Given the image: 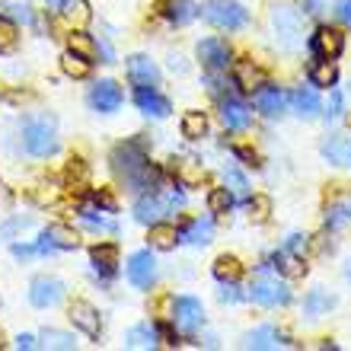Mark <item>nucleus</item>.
<instances>
[{
    "label": "nucleus",
    "mask_w": 351,
    "mask_h": 351,
    "mask_svg": "<svg viewBox=\"0 0 351 351\" xmlns=\"http://www.w3.org/2000/svg\"><path fill=\"white\" fill-rule=\"evenodd\" d=\"M268 214H271V202H268L265 195L250 198V217H252V221H265Z\"/></svg>",
    "instance_id": "c03bdc74"
},
{
    "label": "nucleus",
    "mask_w": 351,
    "mask_h": 351,
    "mask_svg": "<svg viewBox=\"0 0 351 351\" xmlns=\"http://www.w3.org/2000/svg\"><path fill=\"white\" fill-rule=\"evenodd\" d=\"M90 106L99 112H115L121 106V90L115 80H99L90 93Z\"/></svg>",
    "instance_id": "f8f14e48"
},
{
    "label": "nucleus",
    "mask_w": 351,
    "mask_h": 351,
    "mask_svg": "<svg viewBox=\"0 0 351 351\" xmlns=\"http://www.w3.org/2000/svg\"><path fill=\"white\" fill-rule=\"evenodd\" d=\"M10 13V16H16V19H23V23H32V13H29V7L26 3H23V7H19V3H13V7H3Z\"/></svg>",
    "instance_id": "de8ad7c7"
},
{
    "label": "nucleus",
    "mask_w": 351,
    "mask_h": 351,
    "mask_svg": "<svg viewBox=\"0 0 351 351\" xmlns=\"http://www.w3.org/2000/svg\"><path fill=\"white\" fill-rule=\"evenodd\" d=\"M332 304H335V297L329 294V291H323V287H316V291H310V297L304 300V310L310 316H319V313H326Z\"/></svg>",
    "instance_id": "473e14b6"
},
{
    "label": "nucleus",
    "mask_w": 351,
    "mask_h": 351,
    "mask_svg": "<svg viewBox=\"0 0 351 351\" xmlns=\"http://www.w3.org/2000/svg\"><path fill=\"white\" fill-rule=\"evenodd\" d=\"M342 109H345V96L339 90H332V93H329V112H326V115H329V119H335V115H342Z\"/></svg>",
    "instance_id": "a18cd8bd"
},
{
    "label": "nucleus",
    "mask_w": 351,
    "mask_h": 351,
    "mask_svg": "<svg viewBox=\"0 0 351 351\" xmlns=\"http://www.w3.org/2000/svg\"><path fill=\"white\" fill-rule=\"evenodd\" d=\"M345 223H351V202L335 204L332 211H329V230H339Z\"/></svg>",
    "instance_id": "79ce46f5"
},
{
    "label": "nucleus",
    "mask_w": 351,
    "mask_h": 351,
    "mask_svg": "<svg viewBox=\"0 0 351 351\" xmlns=\"http://www.w3.org/2000/svg\"><path fill=\"white\" fill-rule=\"evenodd\" d=\"M176 243H179V233H176V227H169V223H150V246L154 250H173Z\"/></svg>",
    "instance_id": "cd10ccee"
},
{
    "label": "nucleus",
    "mask_w": 351,
    "mask_h": 351,
    "mask_svg": "<svg viewBox=\"0 0 351 351\" xmlns=\"http://www.w3.org/2000/svg\"><path fill=\"white\" fill-rule=\"evenodd\" d=\"M342 48H345V38L339 29L332 26H319L313 32V51L319 58H339L342 55Z\"/></svg>",
    "instance_id": "9b49d317"
},
{
    "label": "nucleus",
    "mask_w": 351,
    "mask_h": 351,
    "mask_svg": "<svg viewBox=\"0 0 351 351\" xmlns=\"http://www.w3.org/2000/svg\"><path fill=\"white\" fill-rule=\"evenodd\" d=\"M345 275H348V278H351V262H348V268H345Z\"/></svg>",
    "instance_id": "4d7b16f0"
},
{
    "label": "nucleus",
    "mask_w": 351,
    "mask_h": 351,
    "mask_svg": "<svg viewBox=\"0 0 351 351\" xmlns=\"http://www.w3.org/2000/svg\"><path fill=\"white\" fill-rule=\"evenodd\" d=\"M252 102H256V109L262 112V115H268V119H275V115H281L285 112V93L278 90V86H265L262 84L259 90L252 93Z\"/></svg>",
    "instance_id": "2eb2a0df"
},
{
    "label": "nucleus",
    "mask_w": 351,
    "mask_h": 351,
    "mask_svg": "<svg viewBox=\"0 0 351 351\" xmlns=\"http://www.w3.org/2000/svg\"><path fill=\"white\" fill-rule=\"evenodd\" d=\"M163 16L176 26H185L189 19H195V3L192 0H167L163 3Z\"/></svg>",
    "instance_id": "b1692460"
},
{
    "label": "nucleus",
    "mask_w": 351,
    "mask_h": 351,
    "mask_svg": "<svg viewBox=\"0 0 351 351\" xmlns=\"http://www.w3.org/2000/svg\"><path fill=\"white\" fill-rule=\"evenodd\" d=\"M67 316H71V323H74L84 335H90V339H96V335H99V313H96L86 300H74Z\"/></svg>",
    "instance_id": "4468645a"
},
{
    "label": "nucleus",
    "mask_w": 351,
    "mask_h": 351,
    "mask_svg": "<svg viewBox=\"0 0 351 351\" xmlns=\"http://www.w3.org/2000/svg\"><path fill=\"white\" fill-rule=\"evenodd\" d=\"M80 221H84L86 227H93V230H102V233H115V230H119L109 217H102V214L93 211V208H84V211H80Z\"/></svg>",
    "instance_id": "e433bc0d"
},
{
    "label": "nucleus",
    "mask_w": 351,
    "mask_h": 351,
    "mask_svg": "<svg viewBox=\"0 0 351 351\" xmlns=\"http://www.w3.org/2000/svg\"><path fill=\"white\" fill-rule=\"evenodd\" d=\"M291 102H294V109L300 112L304 119H310V115L319 112V96H316V90H294L291 93Z\"/></svg>",
    "instance_id": "7c9ffc66"
},
{
    "label": "nucleus",
    "mask_w": 351,
    "mask_h": 351,
    "mask_svg": "<svg viewBox=\"0 0 351 351\" xmlns=\"http://www.w3.org/2000/svg\"><path fill=\"white\" fill-rule=\"evenodd\" d=\"M335 19L345 23V26H351V0H339V3H335Z\"/></svg>",
    "instance_id": "49530a36"
},
{
    "label": "nucleus",
    "mask_w": 351,
    "mask_h": 351,
    "mask_svg": "<svg viewBox=\"0 0 351 351\" xmlns=\"http://www.w3.org/2000/svg\"><path fill=\"white\" fill-rule=\"evenodd\" d=\"M157 278V262L150 256V250H141L128 259V281L134 287H150Z\"/></svg>",
    "instance_id": "1a4fd4ad"
},
{
    "label": "nucleus",
    "mask_w": 351,
    "mask_h": 351,
    "mask_svg": "<svg viewBox=\"0 0 351 351\" xmlns=\"http://www.w3.org/2000/svg\"><path fill=\"white\" fill-rule=\"evenodd\" d=\"M48 3H51L55 10H61V3H64V0H48Z\"/></svg>",
    "instance_id": "6e6d98bb"
},
{
    "label": "nucleus",
    "mask_w": 351,
    "mask_h": 351,
    "mask_svg": "<svg viewBox=\"0 0 351 351\" xmlns=\"http://www.w3.org/2000/svg\"><path fill=\"white\" fill-rule=\"evenodd\" d=\"M223 182H227V189H230L233 192V202H237V198H250V182H246V179H243V173H237V169L233 167H227L223 169Z\"/></svg>",
    "instance_id": "72a5a7b5"
},
{
    "label": "nucleus",
    "mask_w": 351,
    "mask_h": 351,
    "mask_svg": "<svg viewBox=\"0 0 351 351\" xmlns=\"http://www.w3.org/2000/svg\"><path fill=\"white\" fill-rule=\"evenodd\" d=\"M71 51H77V55H84V58H93V55H96V42H93L86 32H80V29H77L74 36H71Z\"/></svg>",
    "instance_id": "a19ab883"
},
{
    "label": "nucleus",
    "mask_w": 351,
    "mask_h": 351,
    "mask_svg": "<svg viewBox=\"0 0 351 351\" xmlns=\"http://www.w3.org/2000/svg\"><path fill=\"white\" fill-rule=\"evenodd\" d=\"M271 268H278V271H281V275H287V278H300L306 271L304 256H300V252H294V250H287V246H281V250L271 256Z\"/></svg>",
    "instance_id": "a211bd4d"
},
{
    "label": "nucleus",
    "mask_w": 351,
    "mask_h": 351,
    "mask_svg": "<svg viewBox=\"0 0 351 351\" xmlns=\"http://www.w3.org/2000/svg\"><path fill=\"white\" fill-rule=\"evenodd\" d=\"M221 119L230 131H246L250 128V109H246L240 99H233V96L221 99Z\"/></svg>",
    "instance_id": "dca6fc26"
},
{
    "label": "nucleus",
    "mask_w": 351,
    "mask_h": 351,
    "mask_svg": "<svg viewBox=\"0 0 351 351\" xmlns=\"http://www.w3.org/2000/svg\"><path fill=\"white\" fill-rule=\"evenodd\" d=\"M287 250H294V252H304L306 250V237H300V233H294V237H287L285 243Z\"/></svg>",
    "instance_id": "8fccbe9b"
},
{
    "label": "nucleus",
    "mask_w": 351,
    "mask_h": 351,
    "mask_svg": "<svg viewBox=\"0 0 351 351\" xmlns=\"http://www.w3.org/2000/svg\"><path fill=\"white\" fill-rule=\"evenodd\" d=\"M202 16H204V23H211L217 29H243L250 13L237 0H208L202 7Z\"/></svg>",
    "instance_id": "423d86ee"
},
{
    "label": "nucleus",
    "mask_w": 351,
    "mask_h": 351,
    "mask_svg": "<svg viewBox=\"0 0 351 351\" xmlns=\"http://www.w3.org/2000/svg\"><path fill=\"white\" fill-rule=\"evenodd\" d=\"M93 265L102 275H115V265H119V250L115 246H93Z\"/></svg>",
    "instance_id": "bb28decb"
},
{
    "label": "nucleus",
    "mask_w": 351,
    "mask_h": 351,
    "mask_svg": "<svg viewBox=\"0 0 351 351\" xmlns=\"http://www.w3.org/2000/svg\"><path fill=\"white\" fill-rule=\"evenodd\" d=\"M45 237L51 240L55 250H77L80 246V237H77L74 227H67V223H51L45 230Z\"/></svg>",
    "instance_id": "4be33fe9"
},
{
    "label": "nucleus",
    "mask_w": 351,
    "mask_h": 351,
    "mask_svg": "<svg viewBox=\"0 0 351 351\" xmlns=\"http://www.w3.org/2000/svg\"><path fill=\"white\" fill-rule=\"evenodd\" d=\"M185 204V195L176 192V189H160V192L141 195L138 204H134V217L141 223H157L163 214H173Z\"/></svg>",
    "instance_id": "20e7f679"
},
{
    "label": "nucleus",
    "mask_w": 351,
    "mask_h": 351,
    "mask_svg": "<svg viewBox=\"0 0 351 351\" xmlns=\"http://www.w3.org/2000/svg\"><path fill=\"white\" fill-rule=\"evenodd\" d=\"M16 48V26L7 16H0V55H7Z\"/></svg>",
    "instance_id": "4c0bfd02"
},
{
    "label": "nucleus",
    "mask_w": 351,
    "mask_h": 351,
    "mask_svg": "<svg viewBox=\"0 0 351 351\" xmlns=\"http://www.w3.org/2000/svg\"><path fill=\"white\" fill-rule=\"evenodd\" d=\"M230 204H233V192H230V189H214V192L208 195V208H211L214 214H223Z\"/></svg>",
    "instance_id": "58836bf2"
},
{
    "label": "nucleus",
    "mask_w": 351,
    "mask_h": 351,
    "mask_svg": "<svg viewBox=\"0 0 351 351\" xmlns=\"http://www.w3.org/2000/svg\"><path fill=\"white\" fill-rule=\"evenodd\" d=\"M262 80H265V77H262L259 67H252V64H240V67H237V84H240L243 90H250V93L259 90Z\"/></svg>",
    "instance_id": "f704fd0d"
},
{
    "label": "nucleus",
    "mask_w": 351,
    "mask_h": 351,
    "mask_svg": "<svg viewBox=\"0 0 351 351\" xmlns=\"http://www.w3.org/2000/svg\"><path fill=\"white\" fill-rule=\"evenodd\" d=\"M211 237H214V223L211 221H192L182 230V237H179V240L192 243V246H208V243H211Z\"/></svg>",
    "instance_id": "393cba45"
},
{
    "label": "nucleus",
    "mask_w": 351,
    "mask_h": 351,
    "mask_svg": "<svg viewBox=\"0 0 351 351\" xmlns=\"http://www.w3.org/2000/svg\"><path fill=\"white\" fill-rule=\"evenodd\" d=\"M51 250H55V246H51V240H48V237H42L36 246H13V256H16V259H26V256H42V252H51Z\"/></svg>",
    "instance_id": "37998d69"
},
{
    "label": "nucleus",
    "mask_w": 351,
    "mask_h": 351,
    "mask_svg": "<svg viewBox=\"0 0 351 351\" xmlns=\"http://www.w3.org/2000/svg\"><path fill=\"white\" fill-rule=\"evenodd\" d=\"M176 182L179 185H198L204 179V169L202 163H195V160H176Z\"/></svg>",
    "instance_id": "c85d7f7f"
},
{
    "label": "nucleus",
    "mask_w": 351,
    "mask_h": 351,
    "mask_svg": "<svg viewBox=\"0 0 351 351\" xmlns=\"http://www.w3.org/2000/svg\"><path fill=\"white\" fill-rule=\"evenodd\" d=\"M61 13H64V19L67 23H74L77 29H84L86 23L93 19L90 3H86V0H64V3H61Z\"/></svg>",
    "instance_id": "a878e982"
},
{
    "label": "nucleus",
    "mask_w": 351,
    "mask_h": 351,
    "mask_svg": "<svg viewBox=\"0 0 351 351\" xmlns=\"http://www.w3.org/2000/svg\"><path fill=\"white\" fill-rule=\"evenodd\" d=\"M198 58H202V64L208 71H227L230 64V48L223 45L221 38H204L202 45H198Z\"/></svg>",
    "instance_id": "9d476101"
},
{
    "label": "nucleus",
    "mask_w": 351,
    "mask_h": 351,
    "mask_svg": "<svg viewBox=\"0 0 351 351\" xmlns=\"http://www.w3.org/2000/svg\"><path fill=\"white\" fill-rule=\"evenodd\" d=\"M310 80H313V86L332 90L335 80H339V67H335L332 58H323V61H316V64L310 67Z\"/></svg>",
    "instance_id": "412c9836"
},
{
    "label": "nucleus",
    "mask_w": 351,
    "mask_h": 351,
    "mask_svg": "<svg viewBox=\"0 0 351 351\" xmlns=\"http://www.w3.org/2000/svg\"><path fill=\"white\" fill-rule=\"evenodd\" d=\"M112 167L119 173V179L134 189V192H144V189H157L160 182V173L150 167L147 154L141 147L138 141H128V144H119L112 150Z\"/></svg>",
    "instance_id": "f257e3e1"
},
{
    "label": "nucleus",
    "mask_w": 351,
    "mask_h": 351,
    "mask_svg": "<svg viewBox=\"0 0 351 351\" xmlns=\"http://www.w3.org/2000/svg\"><path fill=\"white\" fill-rule=\"evenodd\" d=\"M271 32H275V42L285 51H294L304 42V16L300 10L287 7V3H275L271 7Z\"/></svg>",
    "instance_id": "f03ea898"
},
{
    "label": "nucleus",
    "mask_w": 351,
    "mask_h": 351,
    "mask_svg": "<svg viewBox=\"0 0 351 351\" xmlns=\"http://www.w3.org/2000/svg\"><path fill=\"white\" fill-rule=\"evenodd\" d=\"M243 275V265L233 256H221V259L214 262V278L221 281V285H237V278Z\"/></svg>",
    "instance_id": "c756f323"
},
{
    "label": "nucleus",
    "mask_w": 351,
    "mask_h": 351,
    "mask_svg": "<svg viewBox=\"0 0 351 351\" xmlns=\"http://www.w3.org/2000/svg\"><path fill=\"white\" fill-rule=\"evenodd\" d=\"M61 67H64L67 77H74V80H84V77L90 74V58L77 55V51H67V55L61 58Z\"/></svg>",
    "instance_id": "2f4dec72"
},
{
    "label": "nucleus",
    "mask_w": 351,
    "mask_h": 351,
    "mask_svg": "<svg viewBox=\"0 0 351 351\" xmlns=\"http://www.w3.org/2000/svg\"><path fill=\"white\" fill-rule=\"evenodd\" d=\"M128 77L141 86H154L160 80V71L147 55H131L128 58Z\"/></svg>",
    "instance_id": "f3484780"
},
{
    "label": "nucleus",
    "mask_w": 351,
    "mask_h": 351,
    "mask_svg": "<svg viewBox=\"0 0 351 351\" xmlns=\"http://www.w3.org/2000/svg\"><path fill=\"white\" fill-rule=\"evenodd\" d=\"M67 176H71V179H74V176H77V179H84L86 169L80 167V160H71V167H67Z\"/></svg>",
    "instance_id": "3c124183"
},
{
    "label": "nucleus",
    "mask_w": 351,
    "mask_h": 351,
    "mask_svg": "<svg viewBox=\"0 0 351 351\" xmlns=\"http://www.w3.org/2000/svg\"><path fill=\"white\" fill-rule=\"evenodd\" d=\"M323 157L329 163H339V167L351 169V138H329L323 144Z\"/></svg>",
    "instance_id": "aec40b11"
},
{
    "label": "nucleus",
    "mask_w": 351,
    "mask_h": 351,
    "mask_svg": "<svg viewBox=\"0 0 351 351\" xmlns=\"http://www.w3.org/2000/svg\"><path fill=\"white\" fill-rule=\"evenodd\" d=\"M157 342H160V332L154 329V326H134V329L128 332V339H125L128 348H138V351L157 348Z\"/></svg>",
    "instance_id": "5701e85b"
},
{
    "label": "nucleus",
    "mask_w": 351,
    "mask_h": 351,
    "mask_svg": "<svg viewBox=\"0 0 351 351\" xmlns=\"http://www.w3.org/2000/svg\"><path fill=\"white\" fill-rule=\"evenodd\" d=\"M23 141L32 157H51L58 150V121L51 115H36L26 121L23 128Z\"/></svg>",
    "instance_id": "7ed1b4c3"
},
{
    "label": "nucleus",
    "mask_w": 351,
    "mask_h": 351,
    "mask_svg": "<svg viewBox=\"0 0 351 351\" xmlns=\"http://www.w3.org/2000/svg\"><path fill=\"white\" fill-rule=\"evenodd\" d=\"M250 297L262 306H285L287 300H291V291H287L285 281H278L271 265H262L250 285Z\"/></svg>",
    "instance_id": "39448f33"
},
{
    "label": "nucleus",
    "mask_w": 351,
    "mask_h": 351,
    "mask_svg": "<svg viewBox=\"0 0 351 351\" xmlns=\"http://www.w3.org/2000/svg\"><path fill=\"white\" fill-rule=\"evenodd\" d=\"M173 319H176V329H179V332H195V329L204 323L202 300H195V297H179L173 304Z\"/></svg>",
    "instance_id": "6e6552de"
},
{
    "label": "nucleus",
    "mask_w": 351,
    "mask_h": 351,
    "mask_svg": "<svg viewBox=\"0 0 351 351\" xmlns=\"http://www.w3.org/2000/svg\"><path fill=\"white\" fill-rule=\"evenodd\" d=\"M42 345L45 348H74V335L67 332H58V329H45V335H42Z\"/></svg>",
    "instance_id": "ea45409f"
},
{
    "label": "nucleus",
    "mask_w": 351,
    "mask_h": 351,
    "mask_svg": "<svg viewBox=\"0 0 351 351\" xmlns=\"http://www.w3.org/2000/svg\"><path fill=\"white\" fill-rule=\"evenodd\" d=\"M16 348H36V339H32V335H19Z\"/></svg>",
    "instance_id": "603ef678"
},
{
    "label": "nucleus",
    "mask_w": 351,
    "mask_h": 351,
    "mask_svg": "<svg viewBox=\"0 0 351 351\" xmlns=\"http://www.w3.org/2000/svg\"><path fill=\"white\" fill-rule=\"evenodd\" d=\"M0 345H3V332H0Z\"/></svg>",
    "instance_id": "13d9d810"
},
{
    "label": "nucleus",
    "mask_w": 351,
    "mask_h": 351,
    "mask_svg": "<svg viewBox=\"0 0 351 351\" xmlns=\"http://www.w3.org/2000/svg\"><path fill=\"white\" fill-rule=\"evenodd\" d=\"M304 7H306V13H316V10L323 7V0H304Z\"/></svg>",
    "instance_id": "864d4df0"
},
{
    "label": "nucleus",
    "mask_w": 351,
    "mask_h": 351,
    "mask_svg": "<svg viewBox=\"0 0 351 351\" xmlns=\"http://www.w3.org/2000/svg\"><path fill=\"white\" fill-rule=\"evenodd\" d=\"M348 125H351V115H348Z\"/></svg>",
    "instance_id": "bf43d9fd"
},
{
    "label": "nucleus",
    "mask_w": 351,
    "mask_h": 351,
    "mask_svg": "<svg viewBox=\"0 0 351 351\" xmlns=\"http://www.w3.org/2000/svg\"><path fill=\"white\" fill-rule=\"evenodd\" d=\"M204 131H208V119H204L202 112H185V119H182V134L185 138H202Z\"/></svg>",
    "instance_id": "c9c22d12"
},
{
    "label": "nucleus",
    "mask_w": 351,
    "mask_h": 351,
    "mask_svg": "<svg viewBox=\"0 0 351 351\" xmlns=\"http://www.w3.org/2000/svg\"><path fill=\"white\" fill-rule=\"evenodd\" d=\"M169 64H173V71H185V64H182V58H179V55L169 58Z\"/></svg>",
    "instance_id": "5fc2aeb1"
},
{
    "label": "nucleus",
    "mask_w": 351,
    "mask_h": 351,
    "mask_svg": "<svg viewBox=\"0 0 351 351\" xmlns=\"http://www.w3.org/2000/svg\"><path fill=\"white\" fill-rule=\"evenodd\" d=\"M246 345L250 348H287V339L278 332L275 326H262V329L246 335Z\"/></svg>",
    "instance_id": "6ab92c4d"
},
{
    "label": "nucleus",
    "mask_w": 351,
    "mask_h": 351,
    "mask_svg": "<svg viewBox=\"0 0 351 351\" xmlns=\"http://www.w3.org/2000/svg\"><path fill=\"white\" fill-rule=\"evenodd\" d=\"M61 297H64V285H61L58 278L42 275L29 285V300H32V306H38V310H48V306L61 304Z\"/></svg>",
    "instance_id": "0eeeda50"
},
{
    "label": "nucleus",
    "mask_w": 351,
    "mask_h": 351,
    "mask_svg": "<svg viewBox=\"0 0 351 351\" xmlns=\"http://www.w3.org/2000/svg\"><path fill=\"white\" fill-rule=\"evenodd\" d=\"M221 300H223V304H237V300H243V294L237 291V285H223Z\"/></svg>",
    "instance_id": "09e8293b"
},
{
    "label": "nucleus",
    "mask_w": 351,
    "mask_h": 351,
    "mask_svg": "<svg viewBox=\"0 0 351 351\" xmlns=\"http://www.w3.org/2000/svg\"><path fill=\"white\" fill-rule=\"evenodd\" d=\"M134 102H138V109L144 112V115H157V119H167L169 112H173L169 99L167 96H160L154 86H141V90L134 93Z\"/></svg>",
    "instance_id": "ddd939ff"
}]
</instances>
